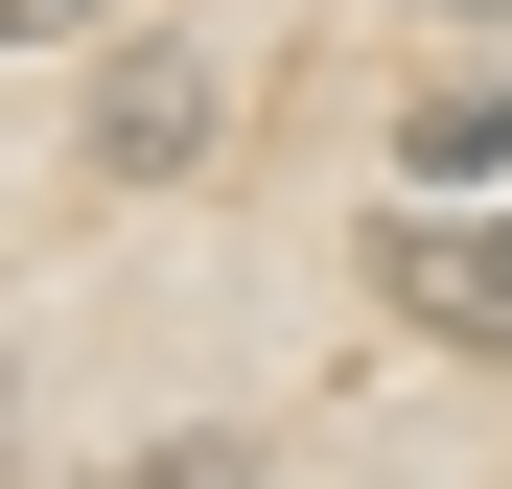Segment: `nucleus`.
Returning a JSON list of instances; mask_svg holds the SVG:
<instances>
[{
	"label": "nucleus",
	"instance_id": "nucleus-3",
	"mask_svg": "<svg viewBox=\"0 0 512 489\" xmlns=\"http://www.w3.org/2000/svg\"><path fill=\"white\" fill-rule=\"evenodd\" d=\"M396 163H419V187H489V163H512V94H489V70H443V94L396 117Z\"/></svg>",
	"mask_w": 512,
	"mask_h": 489
},
{
	"label": "nucleus",
	"instance_id": "nucleus-5",
	"mask_svg": "<svg viewBox=\"0 0 512 489\" xmlns=\"http://www.w3.org/2000/svg\"><path fill=\"white\" fill-rule=\"evenodd\" d=\"M24 24H70V0H0V47H24Z\"/></svg>",
	"mask_w": 512,
	"mask_h": 489
},
{
	"label": "nucleus",
	"instance_id": "nucleus-6",
	"mask_svg": "<svg viewBox=\"0 0 512 489\" xmlns=\"http://www.w3.org/2000/svg\"><path fill=\"white\" fill-rule=\"evenodd\" d=\"M443 24H489V0H443Z\"/></svg>",
	"mask_w": 512,
	"mask_h": 489
},
{
	"label": "nucleus",
	"instance_id": "nucleus-2",
	"mask_svg": "<svg viewBox=\"0 0 512 489\" xmlns=\"http://www.w3.org/2000/svg\"><path fill=\"white\" fill-rule=\"evenodd\" d=\"M94 163H117V187L210 163V47H117V94H94Z\"/></svg>",
	"mask_w": 512,
	"mask_h": 489
},
{
	"label": "nucleus",
	"instance_id": "nucleus-1",
	"mask_svg": "<svg viewBox=\"0 0 512 489\" xmlns=\"http://www.w3.org/2000/svg\"><path fill=\"white\" fill-rule=\"evenodd\" d=\"M373 280H396V326H443V350H512V210H396Z\"/></svg>",
	"mask_w": 512,
	"mask_h": 489
},
{
	"label": "nucleus",
	"instance_id": "nucleus-4",
	"mask_svg": "<svg viewBox=\"0 0 512 489\" xmlns=\"http://www.w3.org/2000/svg\"><path fill=\"white\" fill-rule=\"evenodd\" d=\"M256 443H140V466H94V489H233Z\"/></svg>",
	"mask_w": 512,
	"mask_h": 489
}]
</instances>
